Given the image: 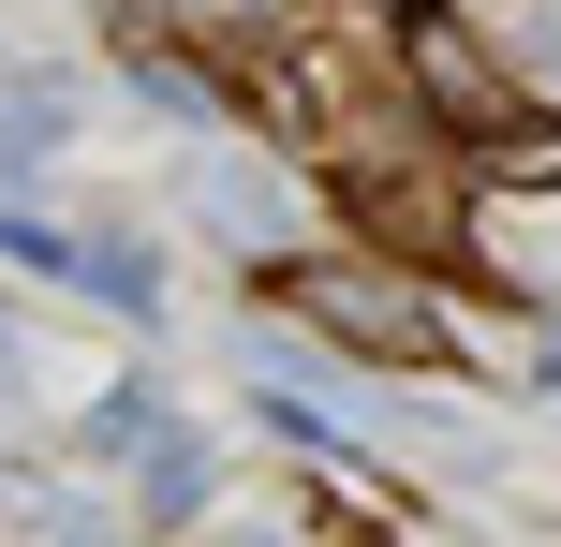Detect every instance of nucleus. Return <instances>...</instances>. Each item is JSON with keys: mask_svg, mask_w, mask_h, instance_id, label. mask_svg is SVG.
<instances>
[{"mask_svg": "<svg viewBox=\"0 0 561 547\" xmlns=\"http://www.w3.org/2000/svg\"><path fill=\"white\" fill-rule=\"evenodd\" d=\"M399 104H414L428 134H458V148H533V134H547L533 89L488 59V30L444 15V0H399Z\"/></svg>", "mask_w": 561, "mask_h": 547, "instance_id": "obj_1", "label": "nucleus"}, {"mask_svg": "<svg viewBox=\"0 0 561 547\" xmlns=\"http://www.w3.org/2000/svg\"><path fill=\"white\" fill-rule=\"evenodd\" d=\"M280 311L296 326H325V341H355V355H444V296L414 282V266H385V252H325V266H280Z\"/></svg>", "mask_w": 561, "mask_h": 547, "instance_id": "obj_2", "label": "nucleus"}, {"mask_svg": "<svg viewBox=\"0 0 561 547\" xmlns=\"http://www.w3.org/2000/svg\"><path fill=\"white\" fill-rule=\"evenodd\" d=\"M89 459H118V474H134L148 533H193V518H207V444L178 430V414L148 400V385H118V400L89 414Z\"/></svg>", "mask_w": 561, "mask_h": 547, "instance_id": "obj_3", "label": "nucleus"}, {"mask_svg": "<svg viewBox=\"0 0 561 547\" xmlns=\"http://www.w3.org/2000/svg\"><path fill=\"white\" fill-rule=\"evenodd\" d=\"M193 207H207V237H237V252H266V237L296 223V193H280L266 163H237V148H207V163H193Z\"/></svg>", "mask_w": 561, "mask_h": 547, "instance_id": "obj_4", "label": "nucleus"}, {"mask_svg": "<svg viewBox=\"0 0 561 547\" xmlns=\"http://www.w3.org/2000/svg\"><path fill=\"white\" fill-rule=\"evenodd\" d=\"M0 518H15L30 547H118V518H89L75 489H30V474H15V489H0Z\"/></svg>", "mask_w": 561, "mask_h": 547, "instance_id": "obj_5", "label": "nucleus"}, {"mask_svg": "<svg viewBox=\"0 0 561 547\" xmlns=\"http://www.w3.org/2000/svg\"><path fill=\"white\" fill-rule=\"evenodd\" d=\"M59 134H75V104H59L45 75H15V89H0V178H15V163H45Z\"/></svg>", "mask_w": 561, "mask_h": 547, "instance_id": "obj_6", "label": "nucleus"}, {"mask_svg": "<svg viewBox=\"0 0 561 547\" xmlns=\"http://www.w3.org/2000/svg\"><path fill=\"white\" fill-rule=\"evenodd\" d=\"M134 89H148L163 118H222V75H207V59H178V45H148V30H134Z\"/></svg>", "mask_w": 561, "mask_h": 547, "instance_id": "obj_7", "label": "nucleus"}, {"mask_svg": "<svg viewBox=\"0 0 561 547\" xmlns=\"http://www.w3.org/2000/svg\"><path fill=\"white\" fill-rule=\"evenodd\" d=\"M75 282H89V296H118V311H163V252H148V237H89Z\"/></svg>", "mask_w": 561, "mask_h": 547, "instance_id": "obj_8", "label": "nucleus"}, {"mask_svg": "<svg viewBox=\"0 0 561 547\" xmlns=\"http://www.w3.org/2000/svg\"><path fill=\"white\" fill-rule=\"evenodd\" d=\"M0 266H45V282H75L89 237H75V223H45V207H0Z\"/></svg>", "mask_w": 561, "mask_h": 547, "instance_id": "obj_9", "label": "nucleus"}, {"mask_svg": "<svg viewBox=\"0 0 561 547\" xmlns=\"http://www.w3.org/2000/svg\"><path fill=\"white\" fill-rule=\"evenodd\" d=\"M15 385H30V341H15V311H0V400H15Z\"/></svg>", "mask_w": 561, "mask_h": 547, "instance_id": "obj_10", "label": "nucleus"}, {"mask_svg": "<svg viewBox=\"0 0 561 547\" xmlns=\"http://www.w3.org/2000/svg\"><path fill=\"white\" fill-rule=\"evenodd\" d=\"M237 547H280V533H237Z\"/></svg>", "mask_w": 561, "mask_h": 547, "instance_id": "obj_11", "label": "nucleus"}]
</instances>
